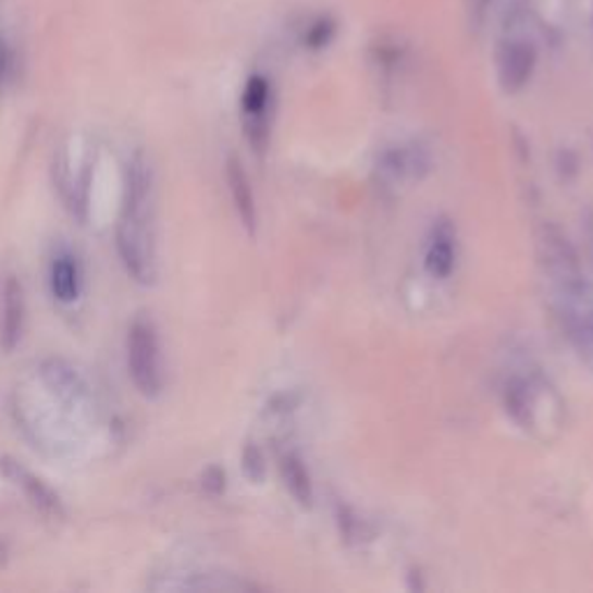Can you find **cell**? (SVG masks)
I'll use <instances>...</instances> for the list:
<instances>
[{
    "label": "cell",
    "mask_w": 593,
    "mask_h": 593,
    "mask_svg": "<svg viewBox=\"0 0 593 593\" xmlns=\"http://www.w3.org/2000/svg\"><path fill=\"white\" fill-rule=\"evenodd\" d=\"M51 293L59 301H75L79 295V269L70 256H61L51 264Z\"/></svg>",
    "instance_id": "cell-12"
},
{
    "label": "cell",
    "mask_w": 593,
    "mask_h": 593,
    "mask_svg": "<svg viewBox=\"0 0 593 593\" xmlns=\"http://www.w3.org/2000/svg\"><path fill=\"white\" fill-rule=\"evenodd\" d=\"M281 475L285 482V490L299 503L301 508H311L313 503V484L307 464L297 453H287L281 457Z\"/></svg>",
    "instance_id": "cell-11"
},
{
    "label": "cell",
    "mask_w": 593,
    "mask_h": 593,
    "mask_svg": "<svg viewBox=\"0 0 593 593\" xmlns=\"http://www.w3.org/2000/svg\"><path fill=\"white\" fill-rule=\"evenodd\" d=\"M457 267V230L447 219H438L431 227L424 250V269L431 279H450Z\"/></svg>",
    "instance_id": "cell-6"
},
{
    "label": "cell",
    "mask_w": 593,
    "mask_h": 593,
    "mask_svg": "<svg viewBox=\"0 0 593 593\" xmlns=\"http://www.w3.org/2000/svg\"><path fill=\"white\" fill-rule=\"evenodd\" d=\"M475 5H478L480 10H484V8H487V5H490V0H475Z\"/></svg>",
    "instance_id": "cell-17"
},
{
    "label": "cell",
    "mask_w": 593,
    "mask_h": 593,
    "mask_svg": "<svg viewBox=\"0 0 593 593\" xmlns=\"http://www.w3.org/2000/svg\"><path fill=\"white\" fill-rule=\"evenodd\" d=\"M24 328V291L22 283L10 276L3 285V307H0V344L10 353L16 348Z\"/></svg>",
    "instance_id": "cell-7"
},
{
    "label": "cell",
    "mask_w": 593,
    "mask_h": 593,
    "mask_svg": "<svg viewBox=\"0 0 593 593\" xmlns=\"http://www.w3.org/2000/svg\"><path fill=\"white\" fill-rule=\"evenodd\" d=\"M538 65V49L529 38L510 35L503 40L496 51V72L498 84L506 94H519L531 82Z\"/></svg>",
    "instance_id": "cell-4"
},
{
    "label": "cell",
    "mask_w": 593,
    "mask_h": 593,
    "mask_svg": "<svg viewBox=\"0 0 593 593\" xmlns=\"http://www.w3.org/2000/svg\"><path fill=\"white\" fill-rule=\"evenodd\" d=\"M128 367L144 397H156L163 390V362H160L158 334L151 320H135L128 334Z\"/></svg>",
    "instance_id": "cell-3"
},
{
    "label": "cell",
    "mask_w": 593,
    "mask_h": 593,
    "mask_svg": "<svg viewBox=\"0 0 593 593\" xmlns=\"http://www.w3.org/2000/svg\"><path fill=\"white\" fill-rule=\"evenodd\" d=\"M244 471H246V475L250 480H256V482H260L264 478V473H267L264 457H262V453L258 450L256 445H248L246 447V453H244Z\"/></svg>",
    "instance_id": "cell-16"
},
{
    "label": "cell",
    "mask_w": 593,
    "mask_h": 593,
    "mask_svg": "<svg viewBox=\"0 0 593 593\" xmlns=\"http://www.w3.org/2000/svg\"><path fill=\"white\" fill-rule=\"evenodd\" d=\"M244 131L256 151H264L269 139V119H272V84L267 77H248L242 94Z\"/></svg>",
    "instance_id": "cell-5"
},
{
    "label": "cell",
    "mask_w": 593,
    "mask_h": 593,
    "mask_svg": "<svg viewBox=\"0 0 593 593\" xmlns=\"http://www.w3.org/2000/svg\"><path fill=\"white\" fill-rule=\"evenodd\" d=\"M5 471L12 480H16V484H22V487L26 490V494L30 496V501L35 503V506H40L45 512L49 515H59L61 508H59V498L53 496L45 484L40 480H35L26 469H22L20 464H12L8 461L5 464Z\"/></svg>",
    "instance_id": "cell-13"
},
{
    "label": "cell",
    "mask_w": 593,
    "mask_h": 593,
    "mask_svg": "<svg viewBox=\"0 0 593 593\" xmlns=\"http://www.w3.org/2000/svg\"><path fill=\"white\" fill-rule=\"evenodd\" d=\"M336 33V24L332 16H318V20H313L307 28V33H304V45H307L309 49L318 51V49H325Z\"/></svg>",
    "instance_id": "cell-14"
},
{
    "label": "cell",
    "mask_w": 593,
    "mask_h": 593,
    "mask_svg": "<svg viewBox=\"0 0 593 593\" xmlns=\"http://www.w3.org/2000/svg\"><path fill=\"white\" fill-rule=\"evenodd\" d=\"M225 176H227V186H230L232 202H235V209L239 213V221L250 232V235H254L256 227H258L256 195H254V188H250V178H248L244 165L239 163L237 158H230L227 160Z\"/></svg>",
    "instance_id": "cell-8"
},
{
    "label": "cell",
    "mask_w": 593,
    "mask_h": 593,
    "mask_svg": "<svg viewBox=\"0 0 593 593\" xmlns=\"http://www.w3.org/2000/svg\"><path fill=\"white\" fill-rule=\"evenodd\" d=\"M381 170L394 182H406V178H420L431 170V158L422 147H397L387 149L381 158Z\"/></svg>",
    "instance_id": "cell-9"
},
{
    "label": "cell",
    "mask_w": 593,
    "mask_h": 593,
    "mask_svg": "<svg viewBox=\"0 0 593 593\" xmlns=\"http://www.w3.org/2000/svg\"><path fill=\"white\" fill-rule=\"evenodd\" d=\"M538 264L549 285V301L570 344L593 355V285L584 274L578 248L566 232L547 223L538 232Z\"/></svg>",
    "instance_id": "cell-1"
},
{
    "label": "cell",
    "mask_w": 593,
    "mask_h": 593,
    "mask_svg": "<svg viewBox=\"0 0 593 593\" xmlns=\"http://www.w3.org/2000/svg\"><path fill=\"white\" fill-rule=\"evenodd\" d=\"M12 72H14V49L5 35L0 33V98H3L5 88L12 79Z\"/></svg>",
    "instance_id": "cell-15"
},
{
    "label": "cell",
    "mask_w": 593,
    "mask_h": 593,
    "mask_svg": "<svg viewBox=\"0 0 593 593\" xmlns=\"http://www.w3.org/2000/svg\"><path fill=\"white\" fill-rule=\"evenodd\" d=\"M503 406H506L508 416L522 427H533L535 418V387L527 379H512L503 390Z\"/></svg>",
    "instance_id": "cell-10"
},
{
    "label": "cell",
    "mask_w": 593,
    "mask_h": 593,
    "mask_svg": "<svg viewBox=\"0 0 593 593\" xmlns=\"http://www.w3.org/2000/svg\"><path fill=\"white\" fill-rule=\"evenodd\" d=\"M116 244L128 274H133V279L139 283H151L156 276L153 182L144 158H135L128 165Z\"/></svg>",
    "instance_id": "cell-2"
}]
</instances>
